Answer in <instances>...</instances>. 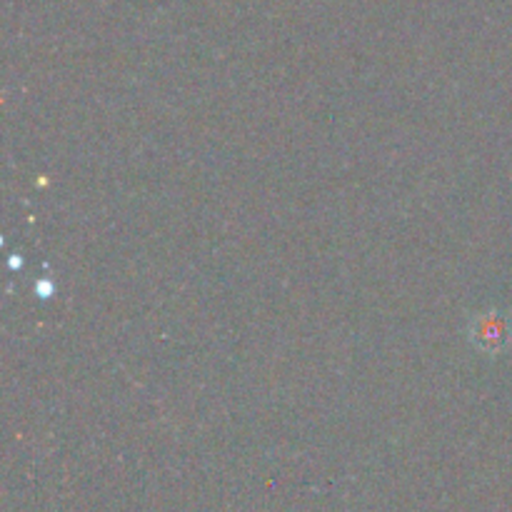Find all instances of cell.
Instances as JSON below:
<instances>
[{"mask_svg":"<svg viewBox=\"0 0 512 512\" xmlns=\"http://www.w3.org/2000/svg\"><path fill=\"white\" fill-rule=\"evenodd\" d=\"M510 335V323L500 313L483 315V318L475 320L473 340L485 353H498V350H503L510 343Z\"/></svg>","mask_w":512,"mask_h":512,"instance_id":"6da1fadb","label":"cell"}]
</instances>
